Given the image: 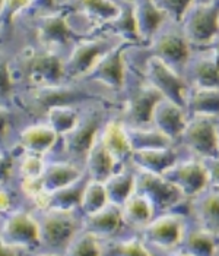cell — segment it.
Listing matches in <instances>:
<instances>
[{
	"mask_svg": "<svg viewBox=\"0 0 219 256\" xmlns=\"http://www.w3.org/2000/svg\"><path fill=\"white\" fill-rule=\"evenodd\" d=\"M130 139L132 151L148 150V148H165L171 146L173 140L161 134L158 129H152L148 126H126Z\"/></svg>",
	"mask_w": 219,
	"mask_h": 256,
	"instance_id": "f1b7e54d",
	"label": "cell"
},
{
	"mask_svg": "<svg viewBox=\"0 0 219 256\" xmlns=\"http://www.w3.org/2000/svg\"><path fill=\"white\" fill-rule=\"evenodd\" d=\"M34 0H1L0 3V15L7 24L13 20V16L25 8H28Z\"/></svg>",
	"mask_w": 219,
	"mask_h": 256,
	"instance_id": "60d3db41",
	"label": "cell"
},
{
	"mask_svg": "<svg viewBox=\"0 0 219 256\" xmlns=\"http://www.w3.org/2000/svg\"><path fill=\"white\" fill-rule=\"evenodd\" d=\"M214 236H215L214 233L205 228L192 232L184 242V254L196 256L214 255L217 246Z\"/></svg>",
	"mask_w": 219,
	"mask_h": 256,
	"instance_id": "836d02e7",
	"label": "cell"
},
{
	"mask_svg": "<svg viewBox=\"0 0 219 256\" xmlns=\"http://www.w3.org/2000/svg\"><path fill=\"white\" fill-rule=\"evenodd\" d=\"M154 56L179 72L190 56L189 41L177 34H162L154 41Z\"/></svg>",
	"mask_w": 219,
	"mask_h": 256,
	"instance_id": "e0dca14e",
	"label": "cell"
},
{
	"mask_svg": "<svg viewBox=\"0 0 219 256\" xmlns=\"http://www.w3.org/2000/svg\"><path fill=\"white\" fill-rule=\"evenodd\" d=\"M129 160L140 172L162 176L164 172L168 170L177 161V152L171 146L136 150V151H132Z\"/></svg>",
	"mask_w": 219,
	"mask_h": 256,
	"instance_id": "ac0fdd59",
	"label": "cell"
},
{
	"mask_svg": "<svg viewBox=\"0 0 219 256\" xmlns=\"http://www.w3.org/2000/svg\"><path fill=\"white\" fill-rule=\"evenodd\" d=\"M9 210H10V196L3 189H0V212H6Z\"/></svg>",
	"mask_w": 219,
	"mask_h": 256,
	"instance_id": "7dc6e473",
	"label": "cell"
},
{
	"mask_svg": "<svg viewBox=\"0 0 219 256\" xmlns=\"http://www.w3.org/2000/svg\"><path fill=\"white\" fill-rule=\"evenodd\" d=\"M214 255H219V243H217V246H215V252H214Z\"/></svg>",
	"mask_w": 219,
	"mask_h": 256,
	"instance_id": "681fc988",
	"label": "cell"
},
{
	"mask_svg": "<svg viewBox=\"0 0 219 256\" xmlns=\"http://www.w3.org/2000/svg\"><path fill=\"white\" fill-rule=\"evenodd\" d=\"M215 54L219 58V38L218 41H217V46H215Z\"/></svg>",
	"mask_w": 219,
	"mask_h": 256,
	"instance_id": "c3c4849f",
	"label": "cell"
},
{
	"mask_svg": "<svg viewBox=\"0 0 219 256\" xmlns=\"http://www.w3.org/2000/svg\"><path fill=\"white\" fill-rule=\"evenodd\" d=\"M196 216L202 222V228L219 234V190L200 199L196 205Z\"/></svg>",
	"mask_w": 219,
	"mask_h": 256,
	"instance_id": "d6a6232c",
	"label": "cell"
},
{
	"mask_svg": "<svg viewBox=\"0 0 219 256\" xmlns=\"http://www.w3.org/2000/svg\"><path fill=\"white\" fill-rule=\"evenodd\" d=\"M108 44L104 40H85L73 47L69 58L63 60L64 76L72 79H83L95 63L108 50Z\"/></svg>",
	"mask_w": 219,
	"mask_h": 256,
	"instance_id": "7c38bea8",
	"label": "cell"
},
{
	"mask_svg": "<svg viewBox=\"0 0 219 256\" xmlns=\"http://www.w3.org/2000/svg\"><path fill=\"white\" fill-rule=\"evenodd\" d=\"M133 4V15L138 26L139 40L149 41L157 34L167 15L157 8L152 0H136Z\"/></svg>",
	"mask_w": 219,
	"mask_h": 256,
	"instance_id": "603a6c76",
	"label": "cell"
},
{
	"mask_svg": "<svg viewBox=\"0 0 219 256\" xmlns=\"http://www.w3.org/2000/svg\"><path fill=\"white\" fill-rule=\"evenodd\" d=\"M7 126H9V116L6 113V110L0 106V139L6 135Z\"/></svg>",
	"mask_w": 219,
	"mask_h": 256,
	"instance_id": "bcb514c9",
	"label": "cell"
},
{
	"mask_svg": "<svg viewBox=\"0 0 219 256\" xmlns=\"http://www.w3.org/2000/svg\"><path fill=\"white\" fill-rule=\"evenodd\" d=\"M76 6L85 16L108 24L120 14V6L113 0H76Z\"/></svg>",
	"mask_w": 219,
	"mask_h": 256,
	"instance_id": "1f68e13d",
	"label": "cell"
},
{
	"mask_svg": "<svg viewBox=\"0 0 219 256\" xmlns=\"http://www.w3.org/2000/svg\"><path fill=\"white\" fill-rule=\"evenodd\" d=\"M129 47V42H123L119 46L110 47L95 66L89 70V74L83 79L100 82L111 90H121L126 80V64H124V52Z\"/></svg>",
	"mask_w": 219,
	"mask_h": 256,
	"instance_id": "8992f818",
	"label": "cell"
},
{
	"mask_svg": "<svg viewBox=\"0 0 219 256\" xmlns=\"http://www.w3.org/2000/svg\"><path fill=\"white\" fill-rule=\"evenodd\" d=\"M13 167V160L10 156H7L6 152L0 151V182H6L10 178V172Z\"/></svg>",
	"mask_w": 219,
	"mask_h": 256,
	"instance_id": "ee69618b",
	"label": "cell"
},
{
	"mask_svg": "<svg viewBox=\"0 0 219 256\" xmlns=\"http://www.w3.org/2000/svg\"><path fill=\"white\" fill-rule=\"evenodd\" d=\"M193 79L198 88H219V58L200 60L195 68Z\"/></svg>",
	"mask_w": 219,
	"mask_h": 256,
	"instance_id": "d590c367",
	"label": "cell"
},
{
	"mask_svg": "<svg viewBox=\"0 0 219 256\" xmlns=\"http://www.w3.org/2000/svg\"><path fill=\"white\" fill-rule=\"evenodd\" d=\"M66 254L69 255H101L104 254V250L100 246V238L94 236L92 233L86 232V230H79L73 238L70 240V243L67 244Z\"/></svg>",
	"mask_w": 219,
	"mask_h": 256,
	"instance_id": "8d00e7d4",
	"label": "cell"
},
{
	"mask_svg": "<svg viewBox=\"0 0 219 256\" xmlns=\"http://www.w3.org/2000/svg\"><path fill=\"white\" fill-rule=\"evenodd\" d=\"M22 250L18 248L12 246L10 243H7L3 237L0 238V255H18Z\"/></svg>",
	"mask_w": 219,
	"mask_h": 256,
	"instance_id": "f6af8a7d",
	"label": "cell"
},
{
	"mask_svg": "<svg viewBox=\"0 0 219 256\" xmlns=\"http://www.w3.org/2000/svg\"><path fill=\"white\" fill-rule=\"evenodd\" d=\"M107 190L108 202L113 205L121 206L136 190V174L121 168L116 170L105 182H102Z\"/></svg>",
	"mask_w": 219,
	"mask_h": 256,
	"instance_id": "484cf974",
	"label": "cell"
},
{
	"mask_svg": "<svg viewBox=\"0 0 219 256\" xmlns=\"http://www.w3.org/2000/svg\"><path fill=\"white\" fill-rule=\"evenodd\" d=\"M142 228L145 240L162 250L176 249L184 238V221L179 214L152 218Z\"/></svg>",
	"mask_w": 219,
	"mask_h": 256,
	"instance_id": "30bf717a",
	"label": "cell"
},
{
	"mask_svg": "<svg viewBox=\"0 0 219 256\" xmlns=\"http://www.w3.org/2000/svg\"><path fill=\"white\" fill-rule=\"evenodd\" d=\"M218 151H219V140H218Z\"/></svg>",
	"mask_w": 219,
	"mask_h": 256,
	"instance_id": "f5cc1de1",
	"label": "cell"
},
{
	"mask_svg": "<svg viewBox=\"0 0 219 256\" xmlns=\"http://www.w3.org/2000/svg\"><path fill=\"white\" fill-rule=\"evenodd\" d=\"M218 28H219V15H218Z\"/></svg>",
	"mask_w": 219,
	"mask_h": 256,
	"instance_id": "816d5d0a",
	"label": "cell"
},
{
	"mask_svg": "<svg viewBox=\"0 0 219 256\" xmlns=\"http://www.w3.org/2000/svg\"><path fill=\"white\" fill-rule=\"evenodd\" d=\"M157 8L176 22H183L195 0H152Z\"/></svg>",
	"mask_w": 219,
	"mask_h": 256,
	"instance_id": "74e56055",
	"label": "cell"
},
{
	"mask_svg": "<svg viewBox=\"0 0 219 256\" xmlns=\"http://www.w3.org/2000/svg\"><path fill=\"white\" fill-rule=\"evenodd\" d=\"M0 3H1V0H0Z\"/></svg>",
	"mask_w": 219,
	"mask_h": 256,
	"instance_id": "11a10c76",
	"label": "cell"
},
{
	"mask_svg": "<svg viewBox=\"0 0 219 256\" xmlns=\"http://www.w3.org/2000/svg\"><path fill=\"white\" fill-rule=\"evenodd\" d=\"M124 221L121 216V208L117 205L108 204L100 211L85 216L82 228L92 233L98 238H108L116 236L121 230Z\"/></svg>",
	"mask_w": 219,
	"mask_h": 256,
	"instance_id": "2e32d148",
	"label": "cell"
},
{
	"mask_svg": "<svg viewBox=\"0 0 219 256\" xmlns=\"http://www.w3.org/2000/svg\"><path fill=\"white\" fill-rule=\"evenodd\" d=\"M108 24L111 25V31L116 36H120L126 42L130 44V42L140 41L136 20H135V15H133V4H129L124 9L120 8L119 16Z\"/></svg>",
	"mask_w": 219,
	"mask_h": 256,
	"instance_id": "e575fe53",
	"label": "cell"
},
{
	"mask_svg": "<svg viewBox=\"0 0 219 256\" xmlns=\"http://www.w3.org/2000/svg\"><path fill=\"white\" fill-rule=\"evenodd\" d=\"M13 90V75L7 60L0 58V98H7Z\"/></svg>",
	"mask_w": 219,
	"mask_h": 256,
	"instance_id": "b9f144b4",
	"label": "cell"
},
{
	"mask_svg": "<svg viewBox=\"0 0 219 256\" xmlns=\"http://www.w3.org/2000/svg\"><path fill=\"white\" fill-rule=\"evenodd\" d=\"M170 183H173L184 198H196L209 184V174L205 162L189 160L183 162H174L162 174Z\"/></svg>",
	"mask_w": 219,
	"mask_h": 256,
	"instance_id": "277c9868",
	"label": "cell"
},
{
	"mask_svg": "<svg viewBox=\"0 0 219 256\" xmlns=\"http://www.w3.org/2000/svg\"><path fill=\"white\" fill-rule=\"evenodd\" d=\"M181 139L200 157L212 158L219 156V135L212 118L196 116L193 120L187 122L181 134Z\"/></svg>",
	"mask_w": 219,
	"mask_h": 256,
	"instance_id": "ba28073f",
	"label": "cell"
},
{
	"mask_svg": "<svg viewBox=\"0 0 219 256\" xmlns=\"http://www.w3.org/2000/svg\"><path fill=\"white\" fill-rule=\"evenodd\" d=\"M47 114V124L59 135L63 136L69 134L79 122L80 114L75 106L66 104V106H54L45 110Z\"/></svg>",
	"mask_w": 219,
	"mask_h": 256,
	"instance_id": "f546056e",
	"label": "cell"
},
{
	"mask_svg": "<svg viewBox=\"0 0 219 256\" xmlns=\"http://www.w3.org/2000/svg\"><path fill=\"white\" fill-rule=\"evenodd\" d=\"M162 98L160 91L149 84L138 86L126 102V114L133 126H149L152 112Z\"/></svg>",
	"mask_w": 219,
	"mask_h": 256,
	"instance_id": "4fadbf2b",
	"label": "cell"
},
{
	"mask_svg": "<svg viewBox=\"0 0 219 256\" xmlns=\"http://www.w3.org/2000/svg\"><path fill=\"white\" fill-rule=\"evenodd\" d=\"M37 34H38L37 37L40 40L41 44L44 47H47L48 50L67 46L75 36L67 20L59 14H51V15L42 16L38 22Z\"/></svg>",
	"mask_w": 219,
	"mask_h": 256,
	"instance_id": "9a60e30c",
	"label": "cell"
},
{
	"mask_svg": "<svg viewBox=\"0 0 219 256\" xmlns=\"http://www.w3.org/2000/svg\"><path fill=\"white\" fill-rule=\"evenodd\" d=\"M25 75L35 86L61 84L64 78L63 59L53 50L32 53L25 58Z\"/></svg>",
	"mask_w": 219,
	"mask_h": 256,
	"instance_id": "8fae6325",
	"label": "cell"
},
{
	"mask_svg": "<svg viewBox=\"0 0 219 256\" xmlns=\"http://www.w3.org/2000/svg\"><path fill=\"white\" fill-rule=\"evenodd\" d=\"M3 238L12 246L25 252L41 246L38 220L26 211H13L3 226Z\"/></svg>",
	"mask_w": 219,
	"mask_h": 256,
	"instance_id": "52a82bcc",
	"label": "cell"
},
{
	"mask_svg": "<svg viewBox=\"0 0 219 256\" xmlns=\"http://www.w3.org/2000/svg\"><path fill=\"white\" fill-rule=\"evenodd\" d=\"M219 0L200 2L189 9L184 16V37L189 42L205 46L218 36Z\"/></svg>",
	"mask_w": 219,
	"mask_h": 256,
	"instance_id": "6da1fadb",
	"label": "cell"
},
{
	"mask_svg": "<svg viewBox=\"0 0 219 256\" xmlns=\"http://www.w3.org/2000/svg\"><path fill=\"white\" fill-rule=\"evenodd\" d=\"M110 202H108V196H107V190H105L104 183L88 178L85 182L83 189H82L79 200V210L83 212V216L94 214V212L102 210Z\"/></svg>",
	"mask_w": 219,
	"mask_h": 256,
	"instance_id": "4dcf8cb0",
	"label": "cell"
},
{
	"mask_svg": "<svg viewBox=\"0 0 219 256\" xmlns=\"http://www.w3.org/2000/svg\"><path fill=\"white\" fill-rule=\"evenodd\" d=\"M136 192L146 198L152 204L155 211L170 210L181 198H184L179 189L164 176L140 170L139 174L136 176Z\"/></svg>",
	"mask_w": 219,
	"mask_h": 256,
	"instance_id": "9c48e42d",
	"label": "cell"
},
{
	"mask_svg": "<svg viewBox=\"0 0 219 256\" xmlns=\"http://www.w3.org/2000/svg\"><path fill=\"white\" fill-rule=\"evenodd\" d=\"M120 208L123 221L135 227H145L155 214V208L152 206V204L136 190Z\"/></svg>",
	"mask_w": 219,
	"mask_h": 256,
	"instance_id": "4316f807",
	"label": "cell"
},
{
	"mask_svg": "<svg viewBox=\"0 0 219 256\" xmlns=\"http://www.w3.org/2000/svg\"><path fill=\"white\" fill-rule=\"evenodd\" d=\"M151 124L164 134L170 140H176L181 138V134L187 124L186 116L183 113V107L177 106L176 102L167 98L158 101L152 112Z\"/></svg>",
	"mask_w": 219,
	"mask_h": 256,
	"instance_id": "5bb4252c",
	"label": "cell"
},
{
	"mask_svg": "<svg viewBox=\"0 0 219 256\" xmlns=\"http://www.w3.org/2000/svg\"><path fill=\"white\" fill-rule=\"evenodd\" d=\"M82 178L80 168L70 161H53L45 162V168L41 174L40 182L42 190L51 194L67 184L75 183Z\"/></svg>",
	"mask_w": 219,
	"mask_h": 256,
	"instance_id": "d6986e66",
	"label": "cell"
},
{
	"mask_svg": "<svg viewBox=\"0 0 219 256\" xmlns=\"http://www.w3.org/2000/svg\"><path fill=\"white\" fill-rule=\"evenodd\" d=\"M145 74L148 84L158 90L162 97L177 106L186 108V98H187V85L180 78L179 72L164 63L160 58L152 56L146 62Z\"/></svg>",
	"mask_w": 219,
	"mask_h": 256,
	"instance_id": "7a4b0ae2",
	"label": "cell"
},
{
	"mask_svg": "<svg viewBox=\"0 0 219 256\" xmlns=\"http://www.w3.org/2000/svg\"><path fill=\"white\" fill-rule=\"evenodd\" d=\"M108 254L111 255H123V256H148L151 255V252L146 249V246L138 240V238H132V240H123L119 243H114L113 246H110Z\"/></svg>",
	"mask_w": 219,
	"mask_h": 256,
	"instance_id": "ab89813d",
	"label": "cell"
},
{
	"mask_svg": "<svg viewBox=\"0 0 219 256\" xmlns=\"http://www.w3.org/2000/svg\"><path fill=\"white\" fill-rule=\"evenodd\" d=\"M59 135L47 124H32L19 134V146L25 152L45 156L53 150Z\"/></svg>",
	"mask_w": 219,
	"mask_h": 256,
	"instance_id": "7402d4cb",
	"label": "cell"
},
{
	"mask_svg": "<svg viewBox=\"0 0 219 256\" xmlns=\"http://www.w3.org/2000/svg\"><path fill=\"white\" fill-rule=\"evenodd\" d=\"M102 124V113L98 108L80 116L78 124L66 135H63V144L66 152L73 160H85L88 151L98 138Z\"/></svg>",
	"mask_w": 219,
	"mask_h": 256,
	"instance_id": "5b68a950",
	"label": "cell"
},
{
	"mask_svg": "<svg viewBox=\"0 0 219 256\" xmlns=\"http://www.w3.org/2000/svg\"><path fill=\"white\" fill-rule=\"evenodd\" d=\"M186 107L195 116L217 118L219 116V88H196L187 96Z\"/></svg>",
	"mask_w": 219,
	"mask_h": 256,
	"instance_id": "83f0119b",
	"label": "cell"
},
{
	"mask_svg": "<svg viewBox=\"0 0 219 256\" xmlns=\"http://www.w3.org/2000/svg\"><path fill=\"white\" fill-rule=\"evenodd\" d=\"M206 170L209 174V183H214L219 189V156L218 157L206 158Z\"/></svg>",
	"mask_w": 219,
	"mask_h": 256,
	"instance_id": "7bdbcfd3",
	"label": "cell"
},
{
	"mask_svg": "<svg viewBox=\"0 0 219 256\" xmlns=\"http://www.w3.org/2000/svg\"><path fill=\"white\" fill-rule=\"evenodd\" d=\"M45 214L41 220L40 237L41 246L50 249H64L70 243L73 236L79 232V222L73 212L63 211H44Z\"/></svg>",
	"mask_w": 219,
	"mask_h": 256,
	"instance_id": "3957f363",
	"label": "cell"
},
{
	"mask_svg": "<svg viewBox=\"0 0 219 256\" xmlns=\"http://www.w3.org/2000/svg\"><path fill=\"white\" fill-rule=\"evenodd\" d=\"M85 162H86L88 178L97 180V182H105L116 172V164H117L116 158L102 145L100 135L95 139L91 150L88 151L85 157Z\"/></svg>",
	"mask_w": 219,
	"mask_h": 256,
	"instance_id": "cb8c5ba5",
	"label": "cell"
},
{
	"mask_svg": "<svg viewBox=\"0 0 219 256\" xmlns=\"http://www.w3.org/2000/svg\"><path fill=\"white\" fill-rule=\"evenodd\" d=\"M100 140L117 162L127 160L132 154L127 128L121 120H108L100 130Z\"/></svg>",
	"mask_w": 219,
	"mask_h": 256,
	"instance_id": "ffe728a7",
	"label": "cell"
},
{
	"mask_svg": "<svg viewBox=\"0 0 219 256\" xmlns=\"http://www.w3.org/2000/svg\"><path fill=\"white\" fill-rule=\"evenodd\" d=\"M200 2H206V0H200Z\"/></svg>",
	"mask_w": 219,
	"mask_h": 256,
	"instance_id": "db71d44e",
	"label": "cell"
},
{
	"mask_svg": "<svg viewBox=\"0 0 219 256\" xmlns=\"http://www.w3.org/2000/svg\"><path fill=\"white\" fill-rule=\"evenodd\" d=\"M32 98L37 107L42 110H48L54 106H75L78 101L86 98V96L72 86H64L61 84L47 85V86H35L32 91Z\"/></svg>",
	"mask_w": 219,
	"mask_h": 256,
	"instance_id": "44dd1931",
	"label": "cell"
},
{
	"mask_svg": "<svg viewBox=\"0 0 219 256\" xmlns=\"http://www.w3.org/2000/svg\"><path fill=\"white\" fill-rule=\"evenodd\" d=\"M82 178L72 184H67L61 189H57L51 194L45 195V204L42 211H63V212H73L79 208V200L82 189L85 186Z\"/></svg>",
	"mask_w": 219,
	"mask_h": 256,
	"instance_id": "d4e9b609",
	"label": "cell"
},
{
	"mask_svg": "<svg viewBox=\"0 0 219 256\" xmlns=\"http://www.w3.org/2000/svg\"><path fill=\"white\" fill-rule=\"evenodd\" d=\"M60 2H64V0H54V3H60Z\"/></svg>",
	"mask_w": 219,
	"mask_h": 256,
	"instance_id": "f907efd6",
	"label": "cell"
},
{
	"mask_svg": "<svg viewBox=\"0 0 219 256\" xmlns=\"http://www.w3.org/2000/svg\"><path fill=\"white\" fill-rule=\"evenodd\" d=\"M44 156L23 152V158L20 161V174L23 178H40L44 168L45 161L42 160Z\"/></svg>",
	"mask_w": 219,
	"mask_h": 256,
	"instance_id": "f35d334b",
	"label": "cell"
}]
</instances>
